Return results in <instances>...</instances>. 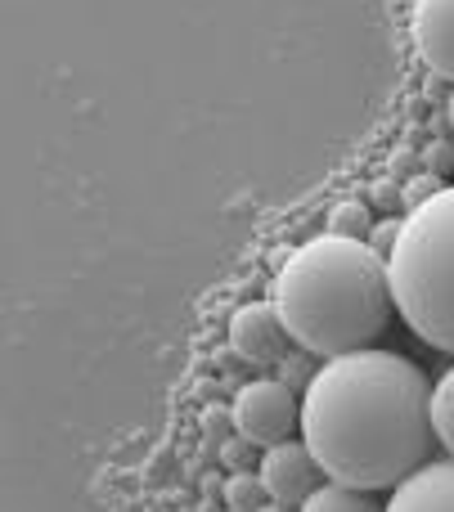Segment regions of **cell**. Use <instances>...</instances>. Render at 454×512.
<instances>
[{"instance_id": "1", "label": "cell", "mask_w": 454, "mask_h": 512, "mask_svg": "<svg viewBox=\"0 0 454 512\" xmlns=\"http://www.w3.org/2000/svg\"><path fill=\"white\" fill-rule=\"evenodd\" d=\"M302 441L338 486L396 490L437 441L428 378L414 360L378 346L324 360L302 391Z\"/></svg>"}, {"instance_id": "2", "label": "cell", "mask_w": 454, "mask_h": 512, "mask_svg": "<svg viewBox=\"0 0 454 512\" xmlns=\"http://www.w3.org/2000/svg\"><path fill=\"white\" fill-rule=\"evenodd\" d=\"M270 301L306 355L338 360L365 351L392 319L387 256L365 239L315 234L279 261Z\"/></svg>"}, {"instance_id": "3", "label": "cell", "mask_w": 454, "mask_h": 512, "mask_svg": "<svg viewBox=\"0 0 454 512\" xmlns=\"http://www.w3.org/2000/svg\"><path fill=\"white\" fill-rule=\"evenodd\" d=\"M392 306L414 337L454 355V185L410 207L387 252Z\"/></svg>"}, {"instance_id": "4", "label": "cell", "mask_w": 454, "mask_h": 512, "mask_svg": "<svg viewBox=\"0 0 454 512\" xmlns=\"http://www.w3.org/2000/svg\"><path fill=\"white\" fill-rule=\"evenodd\" d=\"M230 414L234 432L248 436L252 445H266V450L288 441L293 427H302V405L293 400V387H284L279 378H257L248 387H239Z\"/></svg>"}, {"instance_id": "5", "label": "cell", "mask_w": 454, "mask_h": 512, "mask_svg": "<svg viewBox=\"0 0 454 512\" xmlns=\"http://www.w3.org/2000/svg\"><path fill=\"white\" fill-rule=\"evenodd\" d=\"M261 486H266L270 504H284V508H302L306 499L320 490V463L315 454L306 450V441H279L261 454V468H257Z\"/></svg>"}, {"instance_id": "6", "label": "cell", "mask_w": 454, "mask_h": 512, "mask_svg": "<svg viewBox=\"0 0 454 512\" xmlns=\"http://www.w3.org/2000/svg\"><path fill=\"white\" fill-rule=\"evenodd\" d=\"M293 342L279 319L275 301H248L230 315V351L257 369H275L284 360V346Z\"/></svg>"}, {"instance_id": "7", "label": "cell", "mask_w": 454, "mask_h": 512, "mask_svg": "<svg viewBox=\"0 0 454 512\" xmlns=\"http://www.w3.org/2000/svg\"><path fill=\"white\" fill-rule=\"evenodd\" d=\"M410 45L423 68L454 81V0H410Z\"/></svg>"}, {"instance_id": "8", "label": "cell", "mask_w": 454, "mask_h": 512, "mask_svg": "<svg viewBox=\"0 0 454 512\" xmlns=\"http://www.w3.org/2000/svg\"><path fill=\"white\" fill-rule=\"evenodd\" d=\"M383 512H454V459H432L410 472Z\"/></svg>"}, {"instance_id": "9", "label": "cell", "mask_w": 454, "mask_h": 512, "mask_svg": "<svg viewBox=\"0 0 454 512\" xmlns=\"http://www.w3.org/2000/svg\"><path fill=\"white\" fill-rule=\"evenodd\" d=\"M297 512H383L365 490H351V486H338V481H324L311 499H306Z\"/></svg>"}, {"instance_id": "10", "label": "cell", "mask_w": 454, "mask_h": 512, "mask_svg": "<svg viewBox=\"0 0 454 512\" xmlns=\"http://www.w3.org/2000/svg\"><path fill=\"white\" fill-rule=\"evenodd\" d=\"M432 432H437V441L446 445V454L454 459V364L432 387Z\"/></svg>"}, {"instance_id": "11", "label": "cell", "mask_w": 454, "mask_h": 512, "mask_svg": "<svg viewBox=\"0 0 454 512\" xmlns=\"http://www.w3.org/2000/svg\"><path fill=\"white\" fill-rule=\"evenodd\" d=\"M266 499L270 495H266L257 472H234V477L225 481V504H230V512H261Z\"/></svg>"}, {"instance_id": "12", "label": "cell", "mask_w": 454, "mask_h": 512, "mask_svg": "<svg viewBox=\"0 0 454 512\" xmlns=\"http://www.w3.org/2000/svg\"><path fill=\"white\" fill-rule=\"evenodd\" d=\"M369 230V207L365 203H338L329 212V234H347V239H365Z\"/></svg>"}, {"instance_id": "13", "label": "cell", "mask_w": 454, "mask_h": 512, "mask_svg": "<svg viewBox=\"0 0 454 512\" xmlns=\"http://www.w3.org/2000/svg\"><path fill=\"white\" fill-rule=\"evenodd\" d=\"M221 459H225V468L248 472V463H252V441H248V436L234 432L230 441H221Z\"/></svg>"}, {"instance_id": "14", "label": "cell", "mask_w": 454, "mask_h": 512, "mask_svg": "<svg viewBox=\"0 0 454 512\" xmlns=\"http://www.w3.org/2000/svg\"><path fill=\"white\" fill-rule=\"evenodd\" d=\"M275 369H279V382H284V387L302 382V391H306V382L315 378V373H306V360H302V355H284V360H279Z\"/></svg>"}, {"instance_id": "15", "label": "cell", "mask_w": 454, "mask_h": 512, "mask_svg": "<svg viewBox=\"0 0 454 512\" xmlns=\"http://www.w3.org/2000/svg\"><path fill=\"white\" fill-rule=\"evenodd\" d=\"M230 427H234V414H221V409H207V414H203V432L207 436H221V441H230Z\"/></svg>"}, {"instance_id": "16", "label": "cell", "mask_w": 454, "mask_h": 512, "mask_svg": "<svg viewBox=\"0 0 454 512\" xmlns=\"http://www.w3.org/2000/svg\"><path fill=\"white\" fill-rule=\"evenodd\" d=\"M437 189H446V185H441V180H432V176H419V180H410V194H405V198H410V207H419V203H428Z\"/></svg>"}, {"instance_id": "17", "label": "cell", "mask_w": 454, "mask_h": 512, "mask_svg": "<svg viewBox=\"0 0 454 512\" xmlns=\"http://www.w3.org/2000/svg\"><path fill=\"white\" fill-rule=\"evenodd\" d=\"M261 512H288L284 504H266V508H261Z\"/></svg>"}, {"instance_id": "18", "label": "cell", "mask_w": 454, "mask_h": 512, "mask_svg": "<svg viewBox=\"0 0 454 512\" xmlns=\"http://www.w3.org/2000/svg\"><path fill=\"white\" fill-rule=\"evenodd\" d=\"M446 113H450V126H454V95H450V108H446Z\"/></svg>"}]
</instances>
